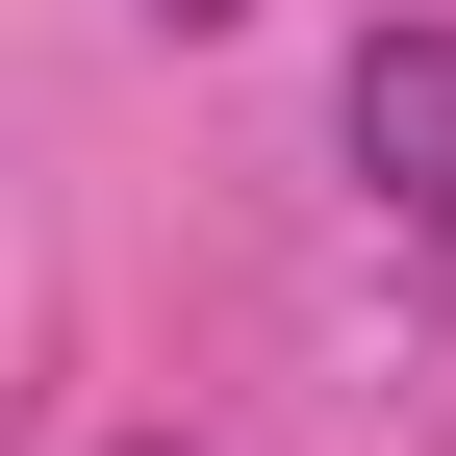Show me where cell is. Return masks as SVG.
I'll return each mask as SVG.
<instances>
[{
  "mask_svg": "<svg viewBox=\"0 0 456 456\" xmlns=\"http://www.w3.org/2000/svg\"><path fill=\"white\" fill-rule=\"evenodd\" d=\"M330 127H355V178L406 203V228H456V26H380V51H355V102H330Z\"/></svg>",
  "mask_w": 456,
  "mask_h": 456,
  "instance_id": "6da1fadb",
  "label": "cell"
},
{
  "mask_svg": "<svg viewBox=\"0 0 456 456\" xmlns=\"http://www.w3.org/2000/svg\"><path fill=\"white\" fill-rule=\"evenodd\" d=\"M152 26H228V0H152Z\"/></svg>",
  "mask_w": 456,
  "mask_h": 456,
  "instance_id": "7a4b0ae2",
  "label": "cell"
},
{
  "mask_svg": "<svg viewBox=\"0 0 456 456\" xmlns=\"http://www.w3.org/2000/svg\"><path fill=\"white\" fill-rule=\"evenodd\" d=\"M127 456H178V431H127Z\"/></svg>",
  "mask_w": 456,
  "mask_h": 456,
  "instance_id": "3957f363",
  "label": "cell"
}]
</instances>
